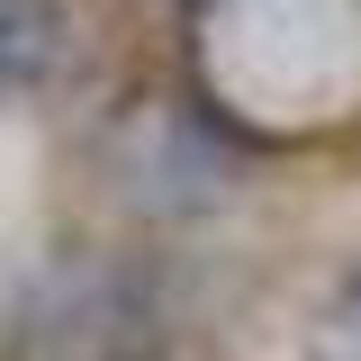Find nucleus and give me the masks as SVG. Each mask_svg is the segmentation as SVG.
<instances>
[{"mask_svg":"<svg viewBox=\"0 0 361 361\" xmlns=\"http://www.w3.org/2000/svg\"><path fill=\"white\" fill-rule=\"evenodd\" d=\"M63 63V9L54 0H0V82H37Z\"/></svg>","mask_w":361,"mask_h":361,"instance_id":"nucleus-1","label":"nucleus"},{"mask_svg":"<svg viewBox=\"0 0 361 361\" xmlns=\"http://www.w3.org/2000/svg\"><path fill=\"white\" fill-rule=\"evenodd\" d=\"M316 353L325 361H361V280L325 307V325H316Z\"/></svg>","mask_w":361,"mask_h":361,"instance_id":"nucleus-2","label":"nucleus"}]
</instances>
